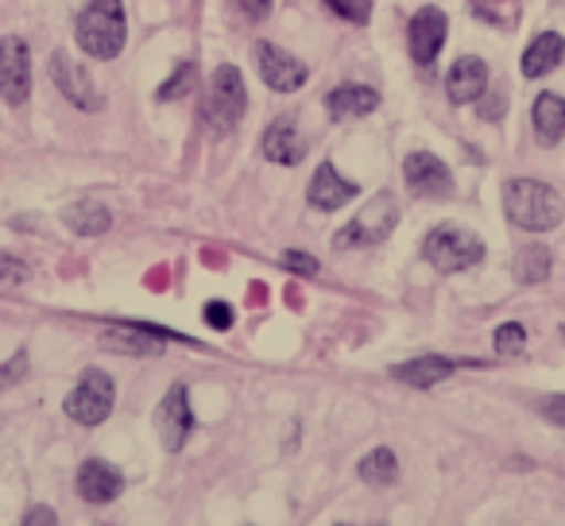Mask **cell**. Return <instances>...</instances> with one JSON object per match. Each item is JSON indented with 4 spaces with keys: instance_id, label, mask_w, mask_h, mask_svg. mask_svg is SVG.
I'll list each match as a JSON object with an SVG mask.
<instances>
[{
    "instance_id": "4dcf8cb0",
    "label": "cell",
    "mask_w": 565,
    "mask_h": 526,
    "mask_svg": "<svg viewBox=\"0 0 565 526\" xmlns=\"http://www.w3.org/2000/svg\"><path fill=\"white\" fill-rule=\"evenodd\" d=\"M24 372H28V353H24V348H20V353L12 356V361L4 364V368H0V387H9L12 379H20V376H24Z\"/></svg>"
},
{
    "instance_id": "e575fe53",
    "label": "cell",
    "mask_w": 565,
    "mask_h": 526,
    "mask_svg": "<svg viewBox=\"0 0 565 526\" xmlns=\"http://www.w3.org/2000/svg\"><path fill=\"white\" fill-rule=\"evenodd\" d=\"M24 523L28 526H32V523H58V518H55V511H28V515H24Z\"/></svg>"
},
{
    "instance_id": "ffe728a7",
    "label": "cell",
    "mask_w": 565,
    "mask_h": 526,
    "mask_svg": "<svg viewBox=\"0 0 565 526\" xmlns=\"http://www.w3.org/2000/svg\"><path fill=\"white\" fill-rule=\"evenodd\" d=\"M63 221H66V225H71L78 236H102V233H109L113 213L105 210L102 202H94V197H82V202L66 205V210H63Z\"/></svg>"
},
{
    "instance_id": "9c48e42d",
    "label": "cell",
    "mask_w": 565,
    "mask_h": 526,
    "mask_svg": "<svg viewBox=\"0 0 565 526\" xmlns=\"http://www.w3.org/2000/svg\"><path fill=\"white\" fill-rule=\"evenodd\" d=\"M256 66H259L264 86L279 89V94H295V89H302L310 78L307 63H299L291 51L275 47V43H256Z\"/></svg>"
},
{
    "instance_id": "8992f818",
    "label": "cell",
    "mask_w": 565,
    "mask_h": 526,
    "mask_svg": "<svg viewBox=\"0 0 565 526\" xmlns=\"http://www.w3.org/2000/svg\"><path fill=\"white\" fill-rule=\"evenodd\" d=\"M113 402H117V387H113L109 372H82L78 387L66 395L63 410L74 418L78 426H102L113 415Z\"/></svg>"
},
{
    "instance_id": "1f68e13d",
    "label": "cell",
    "mask_w": 565,
    "mask_h": 526,
    "mask_svg": "<svg viewBox=\"0 0 565 526\" xmlns=\"http://www.w3.org/2000/svg\"><path fill=\"white\" fill-rule=\"evenodd\" d=\"M542 415H546L550 422L565 426V395H550V399H542Z\"/></svg>"
},
{
    "instance_id": "52a82bcc",
    "label": "cell",
    "mask_w": 565,
    "mask_h": 526,
    "mask_svg": "<svg viewBox=\"0 0 565 526\" xmlns=\"http://www.w3.org/2000/svg\"><path fill=\"white\" fill-rule=\"evenodd\" d=\"M0 94L9 105H28L32 97V51L24 40H0Z\"/></svg>"
},
{
    "instance_id": "f1b7e54d",
    "label": "cell",
    "mask_w": 565,
    "mask_h": 526,
    "mask_svg": "<svg viewBox=\"0 0 565 526\" xmlns=\"http://www.w3.org/2000/svg\"><path fill=\"white\" fill-rule=\"evenodd\" d=\"M202 318L210 330H233V307H228V302H217V299L205 302Z\"/></svg>"
},
{
    "instance_id": "ba28073f",
    "label": "cell",
    "mask_w": 565,
    "mask_h": 526,
    "mask_svg": "<svg viewBox=\"0 0 565 526\" xmlns=\"http://www.w3.org/2000/svg\"><path fill=\"white\" fill-rule=\"evenodd\" d=\"M403 182L415 197H449L454 194V174L434 151H411L403 159Z\"/></svg>"
},
{
    "instance_id": "ac0fdd59",
    "label": "cell",
    "mask_w": 565,
    "mask_h": 526,
    "mask_svg": "<svg viewBox=\"0 0 565 526\" xmlns=\"http://www.w3.org/2000/svg\"><path fill=\"white\" fill-rule=\"evenodd\" d=\"M454 372H457V361H446V356H415V361H407V364H395L392 376L426 391V387L441 384V379L454 376Z\"/></svg>"
},
{
    "instance_id": "cb8c5ba5",
    "label": "cell",
    "mask_w": 565,
    "mask_h": 526,
    "mask_svg": "<svg viewBox=\"0 0 565 526\" xmlns=\"http://www.w3.org/2000/svg\"><path fill=\"white\" fill-rule=\"evenodd\" d=\"M472 12H477L484 24L495 28H515L519 20V0H472Z\"/></svg>"
},
{
    "instance_id": "d4e9b609",
    "label": "cell",
    "mask_w": 565,
    "mask_h": 526,
    "mask_svg": "<svg viewBox=\"0 0 565 526\" xmlns=\"http://www.w3.org/2000/svg\"><path fill=\"white\" fill-rule=\"evenodd\" d=\"M194 82H198L194 78V63H179L171 78L156 89V97H159V101H179V97H186L190 89H194Z\"/></svg>"
},
{
    "instance_id": "2e32d148",
    "label": "cell",
    "mask_w": 565,
    "mask_h": 526,
    "mask_svg": "<svg viewBox=\"0 0 565 526\" xmlns=\"http://www.w3.org/2000/svg\"><path fill=\"white\" fill-rule=\"evenodd\" d=\"M310 205H318V210H341L345 202H353L356 194H361V186L356 182H349V179H341L338 174V167L333 163H322L315 171V179H310Z\"/></svg>"
},
{
    "instance_id": "4316f807",
    "label": "cell",
    "mask_w": 565,
    "mask_h": 526,
    "mask_svg": "<svg viewBox=\"0 0 565 526\" xmlns=\"http://www.w3.org/2000/svg\"><path fill=\"white\" fill-rule=\"evenodd\" d=\"M372 4H376V0H326V9L338 12V17L349 20V24H369Z\"/></svg>"
},
{
    "instance_id": "6da1fadb",
    "label": "cell",
    "mask_w": 565,
    "mask_h": 526,
    "mask_svg": "<svg viewBox=\"0 0 565 526\" xmlns=\"http://www.w3.org/2000/svg\"><path fill=\"white\" fill-rule=\"evenodd\" d=\"M503 213H508L511 225L523 228V233H550V228H557L565 217L557 190L539 179H511L508 186H503Z\"/></svg>"
},
{
    "instance_id": "e0dca14e",
    "label": "cell",
    "mask_w": 565,
    "mask_h": 526,
    "mask_svg": "<svg viewBox=\"0 0 565 526\" xmlns=\"http://www.w3.org/2000/svg\"><path fill=\"white\" fill-rule=\"evenodd\" d=\"M380 94L372 86H338L330 97H326V112L333 120H361L369 112H376Z\"/></svg>"
},
{
    "instance_id": "603a6c76",
    "label": "cell",
    "mask_w": 565,
    "mask_h": 526,
    "mask_svg": "<svg viewBox=\"0 0 565 526\" xmlns=\"http://www.w3.org/2000/svg\"><path fill=\"white\" fill-rule=\"evenodd\" d=\"M356 472H361V480H369V484L387 487V484H395V480H399V461H395V453L387 446H376L369 457H364Z\"/></svg>"
},
{
    "instance_id": "8fae6325",
    "label": "cell",
    "mask_w": 565,
    "mask_h": 526,
    "mask_svg": "<svg viewBox=\"0 0 565 526\" xmlns=\"http://www.w3.org/2000/svg\"><path fill=\"white\" fill-rule=\"evenodd\" d=\"M446 32H449V20L441 9H418L407 24V47H411V58L418 66H430L434 58L441 55L446 47Z\"/></svg>"
},
{
    "instance_id": "d6a6232c",
    "label": "cell",
    "mask_w": 565,
    "mask_h": 526,
    "mask_svg": "<svg viewBox=\"0 0 565 526\" xmlns=\"http://www.w3.org/2000/svg\"><path fill=\"white\" fill-rule=\"evenodd\" d=\"M236 4H241L252 20H267V12H271L275 0H236Z\"/></svg>"
},
{
    "instance_id": "5b68a950",
    "label": "cell",
    "mask_w": 565,
    "mask_h": 526,
    "mask_svg": "<svg viewBox=\"0 0 565 526\" xmlns=\"http://www.w3.org/2000/svg\"><path fill=\"white\" fill-rule=\"evenodd\" d=\"M399 225V202L392 194H380L376 202H369L338 236H333V248L349 251V248H376L392 236V228Z\"/></svg>"
},
{
    "instance_id": "7a4b0ae2",
    "label": "cell",
    "mask_w": 565,
    "mask_h": 526,
    "mask_svg": "<svg viewBox=\"0 0 565 526\" xmlns=\"http://www.w3.org/2000/svg\"><path fill=\"white\" fill-rule=\"evenodd\" d=\"M78 47L86 51L97 63H109L125 51L128 40V20H125V4L120 0H89L86 12L78 17Z\"/></svg>"
},
{
    "instance_id": "7c38bea8",
    "label": "cell",
    "mask_w": 565,
    "mask_h": 526,
    "mask_svg": "<svg viewBox=\"0 0 565 526\" xmlns=\"http://www.w3.org/2000/svg\"><path fill=\"white\" fill-rule=\"evenodd\" d=\"M156 430H159V441H163L171 453H179V449L186 446L190 430H194L186 384H174L171 391L163 395V402H159V410H156Z\"/></svg>"
},
{
    "instance_id": "d6986e66",
    "label": "cell",
    "mask_w": 565,
    "mask_h": 526,
    "mask_svg": "<svg viewBox=\"0 0 565 526\" xmlns=\"http://www.w3.org/2000/svg\"><path fill=\"white\" fill-rule=\"evenodd\" d=\"M565 58V40L557 32H542L531 47L523 51V74L526 78H546Z\"/></svg>"
},
{
    "instance_id": "f546056e",
    "label": "cell",
    "mask_w": 565,
    "mask_h": 526,
    "mask_svg": "<svg viewBox=\"0 0 565 526\" xmlns=\"http://www.w3.org/2000/svg\"><path fill=\"white\" fill-rule=\"evenodd\" d=\"M279 264L287 271H299V276H318V259L307 256V251H282Z\"/></svg>"
},
{
    "instance_id": "3957f363",
    "label": "cell",
    "mask_w": 565,
    "mask_h": 526,
    "mask_svg": "<svg viewBox=\"0 0 565 526\" xmlns=\"http://www.w3.org/2000/svg\"><path fill=\"white\" fill-rule=\"evenodd\" d=\"M423 259L438 276H457V271L477 268L484 259V240L461 225H438L423 240Z\"/></svg>"
},
{
    "instance_id": "4fadbf2b",
    "label": "cell",
    "mask_w": 565,
    "mask_h": 526,
    "mask_svg": "<svg viewBox=\"0 0 565 526\" xmlns=\"http://www.w3.org/2000/svg\"><path fill=\"white\" fill-rule=\"evenodd\" d=\"M484 89H488V66H484V58L465 55V58H457V63L449 66V74H446V94H449V101H454V105L480 101V97H484Z\"/></svg>"
},
{
    "instance_id": "7402d4cb",
    "label": "cell",
    "mask_w": 565,
    "mask_h": 526,
    "mask_svg": "<svg viewBox=\"0 0 565 526\" xmlns=\"http://www.w3.org/2000/svg\"><path fill=\"white\" fill-rule=\"evenodd\" d=\"M550 268H554V259H550V251L542 248V244H531V248H523L515 256V283L519 287H539L550 279Z\"/></svg>"
},
{
    "instance_id": "5bb4252c",
    "label": "cell",
    "mask_w": 565,
    "mask_h": 526,
    "mask_svg": "<svg viewBox=\"0 0 565 526\" xmlns=\"http://www.w3.org/2000/svg\"><path fill=\"white\" fill-rule=\"evenodd\" d=\"M264 155L279 167H295L307 159V136L299 132L295 117L271 120V128L264 132Z\"/></svg>"
},
{
    "instance_id": "83f0119b",
    "label": "cell",
    "mask_w": 565,
    "mask_h": 526,
    "mask_svg": "<svg viewBox=\"0 0 565 526\" xmlns=\"http://www.w3.org/2000/svg\"><path fill=\"white\" fill-rule=\"evenodd\" d=\"M32 279V268L20 264L17 256H0V291H12V287L28 283Z\"/></svg>"
},
{
    "instance_id": "836d02e7",
    "label": "cell",
    "mask_w": 565,
    "mask_h": 526,
    "mask_svg": "<svg viewBox=\"0 0 565 526\" xmlns=\"http://www.w3.org/2000/svg\"><path fill=\"white\" fill-rule=\"evenodd\" d=\"M480 117H484V120H500L503 117V97L500 94H488L484 105H480Z\"/></svg>"
},
{
    "instance_id": "30bf717a",
    "label": "cell",
    "mask_w": 565,
    "mask_h": 526,
    "mask_svg": "<svg viewBox=\"0 0 565 526\" xmlns=\"http://www.w3.org/2000/svg\"><path fill=\"white\" fill-rule=\"evenodd\" d=\"M51 78H55L58 94H63L71 105H78L82 112H94L97 105H102V94H97L89 71L82 63H74L66 51H55V55H51Z\"/></svg>"
},
{
    "instance_id": "9a60e30c",
    "label": "cell",
    "mask_w": 565,
    "mask_h": 526,
    "mask_svg": "<svg viewBox=\"0 0 565 526\" xmlns=\"http://www.w3.org/2000/svg\"><path fill=\"white\" fill-rule=\"evenodd\" d=\"M120 492H125V476H120V469H113L109 461H86L78 469V495L86 503H113L120 500Z\"/></svg>"
},
{
    "instance_id": "484cf974",
    "label": "cell",
    "mask_w": 565,
    "mask_h": 526,
    "mask_svg": "<svg viewBox=\"0 0 565 526\" xmlns=\"http://www.w3.org/2000/svg\"><path fill=\"white\" fill-rule=\"evenodd\" d=\"M492 345H495V353H503V356H519V353L526 348V330H523V322L500 325V330H495V337H492Z\"/></svg>"
},
{
    "instance_id": "44dd1931",
    "label": "cell",
    "mask_w": 565,
    "mask_h": 526,
    "mask_svg": "<svg viewBox=\"0 0 565 526\" xmlns=\"http://www.w3.org/2000/svg\"><path fill=\"white\" fill-rule=\"evenodd\" d=\"M534 132H539V140L546 143H557L565 136V101L557 94H539L534 97Z\"/></svg>"
},
{
    "instance_id": "277c9868",
    "label": "cell",
    "mask_w": 565,
    "mask_h": 526,
    "mask_svg": "<svg viewBox=\"0 0 565 526\" xmlns=\"http://www.w3.org/2000/svg\"><path fill=\"white\" fill-rule=\"evenodd\" d=\"M244 109H248V94H244L241 71H236V66H217V74H213V82H210V94H205V105H202L205 125L217 136H228L241 125Z\"/></svg>"
}]
</instances>
